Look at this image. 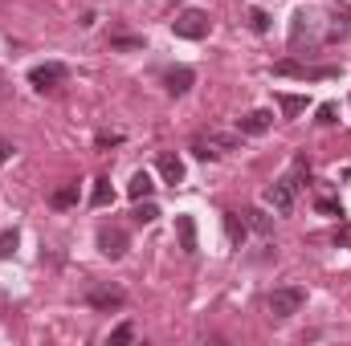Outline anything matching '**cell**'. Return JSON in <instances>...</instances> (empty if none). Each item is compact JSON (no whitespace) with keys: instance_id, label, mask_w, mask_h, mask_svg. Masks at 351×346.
Segmentation results:
<instances>
[{"instance_id":"24","label":"cell","mask_w":351,"mask_h":346,"mask_svg":"<svg viewBox=\"0 0 351 346\" xmlns=\"http://www.w3.org/2000/svg\"><path fill=\"white\" fill-rule=\"evenodd\" d=\"M16 241H21V237H16V228H4V232H0V257H4V261L16 253Z\"/></svg>"},{"instance_id":"9","label":"cell","mask_w":351,"mask_h":346,"mask_svg":"<svg viewBox=\"0 0 351 346\" xmlns=\"http://www.w3.org/2000/svg\"><path fill=\"white\" fill-rule=\"evenodd\" d=\"M269 127H274V110H250V114L237 118V131L241 135H265Z\"/></svg>"},{"instance_id":"10","label":"cell","mask_w":351,"mask_h":346,"mask_svg":"<svg viewBox=\"0 0 351 346\" xmlns=\"http://www.w3.org/2000/svg\"><path fill=\"white\" fill-rule=\"evenodd\" d=\"M156 168H160V175H164L172 187H176V183H184V159H180V155H172V151H160Z\"/></svg>"},{"instance_id":"12","label":"cell","mask_w":351,"mask_h":346,"mask_svg":"<svg viewBox=\"0 0 351 346\" xmlns=\"http://www.w3.org/2000/svg\"><path fill=\"white\" fill-rule=\"evenodd\" d=\"M306 106H311V98H306V94H278V110H282L286 118H298Z\"/></svg>"},{"instance_id":"22","label":"cell","mask_w":351,"mask_h":346,"mask_svg":"<svg viewBox=\"0 0 351 346\" xmlns=\"http://www.w3.org/2000/svg\"><path fill=\"white\" fill-rule=\"evenodd\" d=\"M192 155H196V159H204V163H213V159H217L221 151H217V147H213L208 139H192Z\"/></svg>"},{"instance_id":"25","label":"cell","mask_w":351,"mask_h":346,"mask_svg":"<svg viewBox=\"0 0 351 346\" xmlns=\"http://www.w3.org/2000/svg\"><path fill=\"white\" fill-rule=\"evenodd\" d=\"M250 29L254 33H269V12L265 8H250Z\"/></svg>"},{"instance_id":"23","label":"cell","mask_w":351,"mask_h":346,"mask_svg":"<svg viewBox=\"0 0 351 346\" xmlns=\"http://www.w3.org/2000/svg\"><path fill=\"white\" fill-rule=\"evenodd\" d=\"M131 338H135V326H131V322H123V326H114V330H110V338H106V343H110V346H127Z\"/></svg>"},{"instance_id":"15","label":"cell","mask_w":351,"mask_h":346,"mask_svg":"<svg viewBox=\"0 0 351 346\" xmlns=\"http://www.w3.org/2000/svg\"><path fill=\"white\" fill-rule=\"evenodd\" d=\"M106 204H114V187H110L106 175H98L94 179V191H90V208H106Z\"/></svg>"},{"instance_id":"3","label":"cell","mask_w":351,"mask_h":346,"mask_svg":"<svg viewBox=\"0 0 351 346\" xmlns=\"http://www.w3.org/2000/svg\"><path fill=\"white\" fill-rule=\"evenodd\" d=\"M302 306H306V289H302V285H282V289L269 293V314H274L278 322L294 318Z\"/></svg>"},{"instance_id":"26","label":"cell","mask_w":351,"mask_h":346,"mask_svg":"<svg viewBox=\"0 0 351 346\" xmlns=\"http://www.w3.org/2000/svg\"><path fill=\"white\" fill-rule=\"evenodd\" d=\"M315 212H323V216H343L339 200H327V196H319V200H315Z\"/></svg>"},{"instance_id":"7","label":"cell","mask_w":351,"mask_h":346,"mask_svg":"<svg viewBox=\"0 0 351 346\" xmlns=\"http://www.w3.org/2000/svg\"><path fill=\"white\" fill-rule=\"evenodd\" d=\"M265 204H269L278 216H290V212H294V187H290L286 179L269 183V187H265Z\"/></svg>"},{"instance_id":"5","label":"cell","mask_w":351,"mask_h":346,"mask_svg":"<svg viewBox=\"0 0 351 346\" xmlns=\"http://www.w3.org/2000/svg\"><path fill=\"white\" fill-rule=\"evenodd\" d=\"M66 82V66L62 62H45V66H33L29 70V86L37 90V94H49V90H58Z\"/></svg>"},{"instance_id":"4","label":"cell","mask_w":351,"mask_h":346,"mask_svg":"<svg viewBox=\"0 0 351 346\" xmlns=\"http://www.w3.org/2000/svg\"><path fill=\"white\" fill-rule=\"evenodd\" d=\"M86 306L98 310V314H110V310H123V306H127V293H123L119 285H90Z\"/></svg>"},{"instance_id":"8","label":"cell","mask_w":351,"mask_h":346,"mask_svg":"<svg viewBox=\"0 0 351 346\" xmlns=\"http://www.w3.org/2000/svg\"><path fill=\"white\" fill-rule=\"evenodd\" d=\"M192 82H196V70H192V66H172V70L164 74V86H168L172 98H184V94L192 90Z\"/></svg>"},{"instance_id":"14","label":"cell","mask_w":351,"mask_h":346,"mask_svg":"<svg viewBox=\"0 0 351 346\" xmlns=\"http://www.w3.org/2000/svg\"><path fill=\"white\" fill-rule=\"evenodd\" d=\"M152 191H156V183H152V175L147 172L131 175V183H127V196H131V200H152Z\"/></svg>"},{"instance_id":"31","label":"cell","mask_w":351,"mask_h":346,"mask_svg":"<svg viewBox=\"0 0 351 346\" xmlns=\"http://www.w3.org/2000/svg\"><path fill=\"white\" fill-rule=\"evenodd\" d=\"M343 175H348V179H351V168H348V172H343Z\"/></svg>"},{"instance_id":"18","label":"cell","mask_w":351,"mask_h":346,"mask_svg":"<svg viewBox=\"0 0 351 346\" xmlns=\"http://www.w3.org/2000/svg\"><path fill=\"white\" fill-rule=\"evenodd\" d=\"M241 216H245V224H250L254 232H262V237H269V232H274V220H269L265 212H258V208H245Z\"/></svg>"},{"instance_id":"29","label":"cell","mask_w":351,"mask_h":346,"mask_svg":"<svg viewBox=\"0 0 351 346\" xmlns=\"http://www.w3.org/2000/svg\"><path fill=\"white\" fill-rule=\"evenodd\" d=\"M94 143H98V147H102V151H106V147H119V143H123V135H98V139H94Z\"/></svg>"},{"instance_id":"6","label":"cell","mask_w":351,"mask_h":346,"mask_svg":"<svg viewBox=\"0 0 351 346\" xmlns=\"http://www.w3.org/2000/svg\"><path fill=\"white\" fill-rule=\"evenodd\" d=\"M98 253L110 257V261H119L127 253V232L114 228V224H102V228H98Z\"/></svg>"},{"instance_id":"16","label":"cell","mask_w":351,"mask_h":346,"mask_svg":"<svg viewBox=\"0 0 351 346\" xmlns=\"http://www.w3.org/2000/svg\"><path fill=\"white\" fill-rule=\"evenodd\" d=\"M49 204L58 208V212H66V208H74L78 204V183H62L53 196H49Z\"/></svg>"},{"instance_id":"28","label":"cell","mask_w":351,"mask_h":346,"mask_svg":"<svg viewBox=\"0 0 351 346\" xmlns=\"http://www.w3.org/2000/svg\"><path fill=\"white\" fill-rule=\"evenodd\" d=\"M335 245H339V249H351V224H339V228H335Z\"/></svg>"},{"instance_id":"17","label":"cell","mask_w":351,"mask_h":346,"mask_svg":"<svg viewBox=\"0 0 351 346\" xmlns=\"http://www.w3.org/2000/svg\"><path fill=\"white\" fill-rule=\"evenodd\" d=\"M208 143H213L217 151H241V131H237V135H229V131H208Z\"/></svg>"},{"instance_id":"19","label":"cell","mask_w":351,"mask_h":346,"mask_svg":"<svg viewBox=\"0 0 351 346\" xmlns=\"http://www.w3.org/2000/svg\"><path fill=\"white\" fill-rule=\"evenodd\" d=\"M135 224H152V220H160V208L152 204V200H135Z\"/></svg>"},{"instance_id":"1","label":"cell","mask_w":351,"mask_h":346,"mask_svg":"<svg viewBox=\"0 0 351 346\" xmlns=\"http://www.w3.org/2000/svg\"><path fill=\"white\" fill-rule=\"evenodd\" d=\"M274 74L278 78H298V82H327V78H339L343 66H302V62L286 57V62L274 66Z\"/></svg>"},{"instance_id":"27","label":"cell","mask_w":351,"mask_h":346,"mask_svg":"<svg viewBox=\"0 0 351 346\" xmlns=\"http://www.w3.org/2000/svg\"><path fill=\"white\" fill-rule=\"evenodd\" d=\"M335 114H339V106H335V102H323V106H319V122H323V127H331V122H339Z\"/></svg>"},{"instance_id":"20","label":"cell","mask_w":351,"mask_h":346,"mask_svg":"<svg viewBox=\"0 0 351 346\" xmlns=\"http://www.w3.org/2000/svg\"><path fill=\"white\" fill-rule=\"evenodd\" d=\"M302 179H311V163H306V155H298V159H294V172L286 175V183L298 191V187H302Z\"/></svg>"},{"instance_id":"2","label":"cell","mask_w":351,"mask_h":346,"mask_svg":"<svg viewBox=\"0 0 351 346\" xmlns=\"http://www.w3.org/2000/svg\"><path fill=\"white\" fill-rule=\"evenodd\" d=\"M208 29H213V21H208L204 8H184V12L172 21V33L180 37V41H204Z\"/></svg>"},{"instance_id":"11","label":"cell","mask_w":351,"mask_h":346,"mask_svg":"<svg viewBox=\"0 0 351 346\" xmlns=\"http://www.w3.org/2000/svg\"><path fill=\"white\" fill-rule=\"evenodd\" d=\"M225 237H229V245H245V237H250V224L237 216V212H225Z\"/></svg>"},{"instance_id":"21","label":"cell","mask_w":351,"mask_h":346,"mask_svg":"<svg viewBox=\"0 0 351 346\" xmlns=\"http://www.w3.org/2000/svg\"><path fill=\"white\" fill-rule=\"evenodd\" d=\"M110 49H114V53H131V49H143V37H127V33H119V37H110Z\"/></svg>"},{"instance_id":"30","label":"cell","mask_w":351,"mask_h":346,"mask_svg":"<svg viewBox=\"0 0 351 346\" xmlns=\"http://www.w3.org/2000/svg\"><path fill=\"white\" fill-rule=\"evenodd\" d=\"M8 155H12V143H0V163H8Z\"/></svg>"},{"instance_id":"13","label":"cell","mask_w":351,"mask_h":346,"mask_svg":"<svg viewBox=\"0 0 351 346\" xmlns=\"http://www.w3.org/2000/svg\"><path fill=\"white\" fill-rule=\"evenodd\" d=\"M176 232H180V249L196 253V220L192 216H176Z\"/></svg>"}]
</instances>
